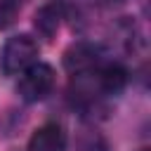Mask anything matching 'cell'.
<instances>
[{
    "instance_id": "8992f818",
    "label": "cell",
    "mask_w": 151,
    "mask_h": 151,
    "mask_svg": "<svg viewBox=\"0 0 151 151\" xmlns=\"http://www.w3.org/2000/svg\"><path fill=\"white\" fill-rule=\"evenodd\" d=\"M28 151H66V132L59 123H45L40 125L31 139Z\"/></svg>"
},
{
    "instance_id": "3957f363",
    "label": "cell",
    "mask_w": 151,
    "mask_h": 151,
    "mask_svg": "<svg viewBox=\"0 0 151 151\" xmlns=\"http://www.w3.org/2000/svg\"><path fill=\"white\" fill-rule=\"evenodd\" d=\"M64 66L73 76H92L101 66V50L94 42H73L64 52Z\"/></svg>"
},
{
    "instance_id": "ba28073f",
    "label": "cell",
    "mask_w": 151,
    "mask_h": 151,
    "mask_svg": "<svg viewBox=\"0 0 151 151\" xmlns=\"http://www.w3.org/2000/svg\"><path fill=\"white\" fill-rule=\"evenodd\" d=\"M17 9H19V2L17 0H0V31L7 28L14 21Z\"/></svg>"
},
{
    "instance_id": "7a4b0ae2",
    "label": "cell",
    "mask_w": 151,
    "mask_h": 151,
    "mask_svg": "<svg viewBox=\"0 0 151 151\" xmlns=\"http://www.w3.org/2000/svg\"><path fill=\"white\" fill-rule=\"evenodd\" d=\"M54 80H57V73L50 64H42V61H35L31 64L24 73H19V80H17V92L24 101L28 104H35L40 99H45L52 87H54Z\"/></svg>"
},
{
    "instance_id": "52a82bcc",
    "label": "cell",
    "mask_w": 151,
    "mask_h": 151,
    "mask_svg": "<svg viewBox=\"0 0 151 151\" xmlns=\"http://www.w3.org/2000/svg\"><path fill=\"white\" fill-rule=\"evenodd\" d=\"M78 151H109V142L97 132V130H87L78 137Z\"/></svg>"
},
{
    "instance_id": "5b68a950",
    "label": "cell",
    "mask_w": 151,
    "mask_h": 151,
    "mask_svg": "<svg viewBox=\"0 0 151 151\" xmlns=\"http://www.w3.org/2000/svg\"><path fill=\"white\" fill-rule=\"evenodd\" d=\"M92 76H97V87L99 92L104 94H120L125 87H127V80H130V73L123 64L118 61H109V64H101Z\"/></svg>"
},
{
    "instance_id": "6da1fadb",
    "label": "cell",
    "mask_w": 151,
    "mask_h": 151,
    "mask_svg": "<svg viewBox=\"0 0 151 151\" xmlns=\"http://www.w3.org/2000/svg\"><path fill=\"white\" fill-rule=\"evenodd\" d=\"M38 42L26 35V33H19V35H12L5 40L2 50H0V68L5 76H19L24 73L31 64L38 61Z\"/></svg>"
},
{
    "instance_id": "277c9868",
    "label": "cell",
    "mask_w": 151,
    "mask_h": 151,
    "mask_svg": "<svg viewBox=\"0 0 151 151\" xmlns=\"http://www.w3.org/2000/svg\"><path fill=\"white\" fill-rule=\"evenodd\" d=\"M64 17H66V5H64L61 0H50V2H45L42 7L35 9V14H33V28H35L42 38L52 40V38L57 35V31L61 28Z\"/></svg>"
}]
</instances>
